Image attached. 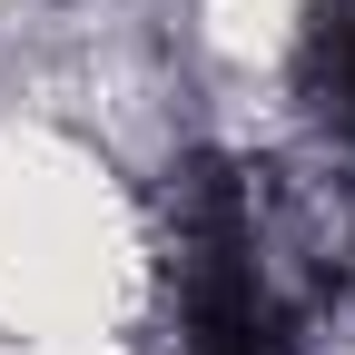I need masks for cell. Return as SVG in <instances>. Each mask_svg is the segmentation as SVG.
<instances>
[{
  "label": "cell",
  "instance_id": "obj_1",
  "mask_svg": "<svg viewBox=\"0 0 355 355\" xmlns=\"http://www.w3.org/2000/svg\"><path fill=\"white\" fill-rule=\"evenodd\" d=\"M168 326H178V355H296L257 188L227 158L168 168Z\"/></svg>",
  "mask_w": 355,
  "mask_h": 355
},
{
  "label": "cell",
  "instance_id": "obj_2",
  "mask_svg": "<svg viewBox=\"0 0 355 355\" xmlns=\"http://www.w3.org/2000/svg\"><path fill=\"white\" fill-rule=\"evenodd\" d=\"M296 89L336 139H355V0H306L296 30Z\"/></svg>",
  "mask_w": 355,
  "mask_h": 355
}]
</instances>
